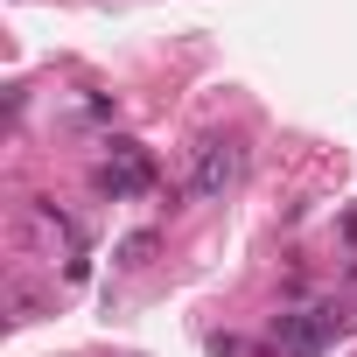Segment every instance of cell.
Wrapping results in <instances>:
<instances>
[{
	"label": "cell",
	"instance_id": "3",
	"mask_svg": "<svg viewBox=\"0 0 357 357\" xmlns=\"http://www.w3.org/2000/svg\"><path fill=\"white\" fill-rule=\"evenodd\" d=\"M147 190H154V154L119 161V168H112V161L98 168V197H112V204H119V197H147Z\"/></svg>",
	"mask_w": 357,
	"mask_h": 357
},
{
	"label": "cell",
	"instance_id": "5",
	"mask_svg": "<svg viewBox=\"0 0 357 357\" xmlns=\"http://www.w3.org/2000/svg\"><path fill=\"white\" fill-rule=\"evenodd\" d=\"M211 357H245V343L238 336H211Z\"/></svg>",
	"mask_w": 357,
	"mask_h": 357
},
{
	"label": "cell",
	"instance_id": "1",
	"mask_svg": "<svg viewBox=\"0 0 357 357\" xmlns=\"http://www.w3.org/2000/svg\"><path fill=\"white\" fill-rule=\"evenodd\" d=\"M238 175H245V147L238 140H197L190 147V175H183V197L190 204H218Z\"/></svg>",
	"mask_w": 357,
	"mask_h": 357
},
{
	"label": "cell",
	"instance_id": "4",
	"mask_svg": "<svg viewBox=\"0 0 357 357\" xmlns=\"http://www.w3.org/2000/svg\"><path fill=\"white\" fill-rule=\"evenodd\" d=\"M154 245H161V231H126V238H119V252H112V266H147V259H154Z\"/></svg>",
	"mask_w": 357,
	"mask_h": 357
},
{
	"label": "cell",
	"instance_id": "6",
	"mask_svg": "<svg viewBox=\"0 0 357 357\" xmlns=\"http://www.w3.org/2000/svg\"><path fill=\"white\" fill-rule=\"evenodd\" d=\"M343 280H357V252H350V266H343Z\"/></svg>",
	"mask_w": 357,
	"mask_h": 357
},
{
	"label": "cell",
	"instance_id": "2",
	"mask_svg": "<svg viewBox=\"0 0 357 357\" xmlns=\"http://www.w3.org/2000/svg\"><path fill=\"white\" fill-rule=\"evenodd\" d=\"M350 322L336 315V308H280L273 315V343H287L294 357H322V343L329 336H343Z\"/></svg>",
	"mask_w": 357,
	"mask_h": 357
}]
</instances>
